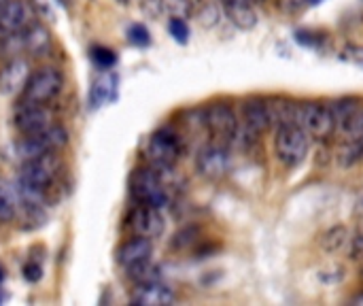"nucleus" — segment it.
<instances>
[{
  "label": "nucleus",
  "instance_id": "1",
  "mask_svg": "<svg viewBox=\"0 0 363 306\" xmlns=\"http://www.w3.org/2000/svg\"><path fill=\"white\" fill-rule=\"evenodd\" d=\"M164 173L166 168H153V166L134 170L132 181H130V192L138 204H149L157 209L168 204L170 192H168Z\"/></svg>",
  "mask_w": 363,
  "mask_h": 306
},
{
  "label": "nucleus",
  "instance_id": "2",
  "mask_svg": "<svg viewBox=\"0 0 363 306\" xmlns=\"http://www.w3.org/2000/svg\"><path fill=\"white\" fill-rule=\"evenodd\" d=\"M308 149H311V136L298 124L277 128L274 153L283 166L298 168L308 158Z\"/></svg>",
  "mask_w": 363,
  "mask_h": 306
},
{
  "label": "nucleus",
  "instance_id": "3",
  "mask_svg": "<svg viewBox=\"0 0 363 306\" xmlns=\"http://www.w3.org/2000/svg\"><path fill=\"white\" fill-rule=\"evenodd\" d=\"M57 170H60L57 153H47L40 158L26 160L19 168V177H17L15 185L21 190H28V192L47 194V190L51 187V183L57 177Z\"/></svg>",
  "mask_w": 363,
  "mask_h": 306
},
{
  "label": "nucleus",
  "instance_id": "4",
  "mask_svg": "<svg viewBox=\"0 0 363 306\" xmlns=\"http://www.w3.org/2000/svg\"><path fill=\"white\" fill-rule=\"evenodd\" d=\"M298 126L315 141H328L336 134V119L330 102L306 100L298 109Z\"/></svg>",
  "mask_w": 363,
  "mask_h": 306
},
{
  "label": "nucleus",
  "instance_id": "5",
  "mask_svg": "<svg viewBox=\"0 0 363 306\" xmlns=\"http://www.w3.org/2000/svg\"><path fill=\"white\" fill-rule=\"evenodd\" d=\"M68 141H70L68 130L60 124H51L49 128H45L38 134L21 136L15 145V151L21 158V162H26V160L40 158L47 153H57L68 145Z\"/></svg>",
  "mask_w": 363,
  "mask_h": 306
},
{
  "label": "nucleus",
  "instance_id": "6",
  "mask_svg": "<svg viewBox=\"0 0 363 306\" xmlns=\"http://www.w3.org/2000/svg\"><path fill=\"white\" fill-rule=\"evenodd\" d=\"M64 87V72L55 66H43L28 77L26 87L21 89V102L49 104Z\"/></svg>",
  "mask_w": 363,
  "mask_h": 306
},
{
  "label": "nucleus",
  "instance_id": "7",
  "mask_svg": "<svg viewBox=\"0 0 363 306\" xmlns=\"http://www.w3.org/2000/svg\"><path fill=\"white\" fill-rule=\"evenodd\" d=\"M202 126L211 134L213 143L232 145L238 130V115L228 102H213L202 111Z\"/></svg>",
  "mask_w": 363,
  "mask_h": 306
},
{
  "label": "nucleus",
  "instance_id": "8",
  "mask_svg": "<svg viewBox=\"0 0 363 306\" xmlns=\"http://www.w3.org/2000/svg\"><path fill=\"white\" fill-rule=\"evenodd\" d=\"M183 153L179 136L170 130H157L149 136L145 147V158L153 168H172Z\"/></svg>",
  "mask_w": 363,
  "mask_h": 306
},
{
  "label": "nucleus",
  "instance_id": "9",
  "mask_svg": "<svg viewBox=\"0 0 363 306\" xmlns=\"http://www.w3.org/2000/svg\"><path fill=\"white\" fill-rule=\"evenodd\" d=\"M0 45L4 49L13 51V55L28 53V55H34V58H43V55H47L51 51V34H49V30L43 23L32 21L17 36L4 40Z\"/></svg>",
  "mask_w": 363,
  "mask_h": 306
},
{
  "label": "nucleus",
  "instance_id": "10",
  "mask_svg": "<svg viewBox=\"0 0 363 306\" xmlns=\"http://www.w3.org/2000/svg\"><path fill=\"white\" fill-rule=\"evenodd\" d=\"M196 168L208 181L223 179L232 168V158H230L228 145H221V143L204 145L196 155Z\"/></svg>",
  "mask_w": 363,
  "mask_h": 306
},
{
  "label": "nucleus",
  "instance_id": "11",
  "mask_svg": "<svg viewBox=\"0 0 363 306\" xmlns=\"http://www.w3.org/2000/svg\"><path fill=\"white\" fill-rule=\"evenodd\" d=\"M34 21V11L28 0H6L0 6V43L17 36Z\"/></svg>",
  "mask_w": 363,
  "mask_h": 306
},
{
  "label": "nucleus",
  "instance_id": "12",
  "mask_svg": "<svg viewBox=\"0 0 363 306\" xmlns=\"http://www.w3.org/2000/svg\"><path fill=\"white\" fill-rule=\"evenodd\" d=\"M13 124L21 136H32V134H38L45 128H49L53 124V115L47 109V104L21 102L17 113H15Z\"/></svg>",
  "mask_w": 363,
  "mask_h": 306
},
{
  "label": "nucleus",
  "instance_id": "13",
  "mask_svg": "<svg viewBox=\"0 0 363 306\" xmlns=\"http://www.w3.org/2000/svg\"><path fill=\"white\" fill-rule=\"evenodd\" d=\"M342 136L340 164L351 166L363 158V106L338 130Z\"/></svg>",
  "mask_w": 363,
  "mask_h": 306
},
{
  "label": "nucleus",
  "instance_id": "14",
  "mask_svg": "<svg viewBox=\"0 0 363 306\" xmlns=\"http://www.w3.org/2000/svg\"><path fill=\"white\" fill-rule=\"evenodd\" d=\"M128 226L132 228L134 236H145V239H157L164 232V215L162 209L149 207V204H138L132 209L128 215Z\"/></svg>",
  "mask_w": 363,
  "mask_h": 306
},
{
  "label": "nucleus",
  "instance_id": "15",
  "mask_svg": "<svg viewBox=\"0 0 363 306\" xmlns=\"http://www.w3.org/2000/svg\"><path fill=\"white\" fill-rule=\"evenodd\" d=\"M30 75H32L30 62L23 55H11L0 68V94L4 96L21 94Z\"/></svg>",
  "mask_w": 363,
  "mask_h": 306
},
{
  "label": "nucleus",
  "instance_id": "16",
  "mask_svg": "<svg viewBox=\"0 0 363 306\" xmlns=\"http://www.w3.org/2000/svg\"><path fill=\"white\" fill-rule=\"evenodd\" d=\"M130 300L134 305L143 306H166L172 305L177 300V296H174V290L170 285H166L162 279H157V281H147V283L134 285Z\"/></svg>",
  "mask_w": 363,
  "mask_h": 306
},
{
  "label": "nucleus",
  "instance_id": "17",
  "mask_svg": "<svg viewBox=\"0 0 363 306\" xmlns=\"http://www.w3.org/2000/svg\"><path fill=\"white\" fill-rule=\"evenodd\" d=\"M242 128L253 132L255 136H264L272 124L268 115V106L264 98H249L242 104Z\"/></svg>",
  "mask_w": 363,
  "mask_h": 306
},
{
  "label": "nucleus",
  "instance_id": "18",
  "mask_svg": "<svg viewBox=\"0 0 363 306\" xmlns=\"http://www.w3.org/2000/svg\"><path fill=\"white\" fill-rule=\"evenodd\" d=\"M151 253H153V243L151 239H145V236H134L130 239L128 243H123L117 251V262L121 268H132L145 260H151Z\"/></svg>",
  "mask_w": 363,
  "mask_h": 306
},
{
  "label": "nucleus",
  "instance_id": "19",
  "mask_svg": "<svg viewBox=\"0 0 363 306\" xmlns=\"http://www.w3.org/2000/svg\"><path fill=\"white\" fill-rule=\"evenodd\" d=\"M117 92H119V77L115 72L100 75L89 89V109L96 111L111 104L117 98Z\"/></svg>",
  "mask_w": 363,
  "mask_h": 306
},
{
  "label": "nucleus",
  "instance_id": "20",
  "mask_svg": "<svg viewBox=\"0 0 363 306\" xmlns=\"http://www.w3.org/2000/svg\"><path fill=\"white\" fill-rule=\"evenodd\" d=\"M266 106H268V115H270L272 128L298 124V109H300V102L289 100V98H279V96H274V98H268V100H266Z\"/></svg>",
  "mask_w": 363,
  "mask_h": 306
},
{
  "label": "nucleus",
  "instance_id": "21",
  "mask_svg": "<svg viewBox=\"0 0 363 306\" xmlns=\"http://www.w3.org/2000/svg\"><path fill=\"white\" fill-rule=\"evenodd\" d=\"M223 11H225V17L240 30H251L257 23V13L251 2L228 4V6H223Z\"/></svg>",
  "mask_w": 363,
  "mask_h": 306
},
{
  "label": "nucleus",
  "instance_id": "22",
  "mask_svg": "<svg viewBox=\"0 0 363 306\" xmlns=\"http://www.w3.org/2000/svg\"><path fill=\"white\" fill-rule=\"evenodd\" d=\"M330 104H332V113L336 119V132L362 109V102L357 98H340V100H334Z\"/></svg>",
  "mask_w": 363,
  "mask_h": 306
},
{
  "label": "nucleus",
  "instance_id": "23",
  "mask_svg": "<svg viewBox=\"0 0 363 306\" xmlns=\"http://www.w3.org/2000/svg\"><path fill=\"white\" fill-rule=\"evenodd\" d=\"M17 194L4 181H0V224H11L17 215Z\"/></svg>",
  "mask_w": 363,
  "mask_h": 306
},
{
  "label": "nucleus",
  "instance_id": "24",
  "mask_svg": "<svg viewBox=\"0 0 363 306\" xmlns=\"http://www.w3.org/2000/svg\"><path fill=\"white\" fill-rule=\"evenodd\" d=\"M349 243H351V234H349V230L342 228V226L332 228V230L325 232L323 239H321V247H323L328 253H338V251L347 249Z\"/></svg>",
  "mask_w": 363,
  "mask_h": 306
},
{
  "label": "nucleus",
  "instance_id": "25",
  "mask_svg": "<svg viewBox=\"0 0 363 306\" xmlns=\"http://www.w3.org/2000/svg\"><path fill=\"white\" fill-rule=\"evenodd\" d=\"M125 273H128V277H130L136 285H138V283H147V281H157V279H162L160 266H157L155 262H151V260H145V262H140V264L128 268Z\"/></svg>",
  "mask_w": 363,
  "mask_h": 306
},
{
  "label": "nucleus",
  "instance_id": "26",
  "mask_svg": "<svg viewBox=\"0 0 363 306\" xmlns=\"http://www.w3.org/2000/svg\"><path fill=\"white\" fill-rule=\"evenodd\" d=\"M198 236H200V230H198L196 226H187V228H183L181 232L174 234V239H172V249H177V251H187V249H191V247L198 243Z\"/></svg>",
  "mask_w": 363,
  "mask_h": 306
},
{
  "label": "nucleus",
  "instance_id": "27",
  "mask_svg": "<svg viewBox=\"0 0 363 306\" xmlns=\"http://www.w3.org/2000/svg\"><path fill=\"white\" fill-rule=\"evenodd\" d=\"M168 32H170V36L177 40V43H187L189 40V26H187V21L183 19V17H170V21H168Z\"/></svg>",
  "mask_w": 363,
  "mask_h": 306
},
{
  "label": "nucleus",
  "instance_id": "28",
  "mask_svg": "<svg viewBox=\"0 0 363 306\" xmlns=\"http://www.w3.org/2000/svg\"><path fill=\"white\" fill-rule=\"evenodd\" d=\"M128 40L136 47H147L151 43V36H149V30L143 26V23H134L128 28Z\"/></svg>",
  "mask_w": 363,
  "mask_h": 306
},
{
  "label": "nucleus",
  "instance_id": "29",
  "mask_svg": "<svg viewBox=\"0 0 363 306\" xmlns=\"http://www.w3.org/2000/svg\"><path fill=\"white\" fill-rule=\"evenodd\" d=\"M91 60H94L96 66H100V68H111V66L117 62L115 53H113L111 49H106V47H94V49H91Z\"/></svg>",
  "mask_w": 363,
  "mask_h": 306
},
{
  "label": "nucleus",
  "instance_id": "30",
  "mask_svg": "<svg viewBox=\"0 0 363 306\" xmlns=\"http://www.w3.org/2000/svg\"><path fill=\"white\" fill-rule=\"evenodd\" d=\"M23 275H26V279H28V281H38V279H40V266L30 264V266H26V268H23Z\"/></svg>",
  "mask_w": 363,
  "mask_h": 306
},
{
  "label": "nucleus",
  "instance_id": "31",
  "mask_svg": "<svg viewBox=\"0 0 363 306\" xmlns=\"http://www.w3.org/2000/svg\"><path fill=\"white\" fill-rule=\"evenodd\" d=\"M221 6H228V4H236V2H251V0H219ZM253 4V2H251Z\"/></svg>",
  "mask_w": 363,
  "mask_h": 306
},
{
  "label": "nucleus",
  "instance_id": "32",
  "mask_svg": "<svg viewBox=\"0 0 363 306\" xmlns=\"http://www.w3.org/2000/svg\"><path fill=\"white\" fill-rule=\"evenodd\" d=\"M2 281H4V268L0 266V283H2Z\"/></svg>",
  "mask_w": 363,
  "mask_h": 306
},
{
  "label": "nucleus",
  "instance_id": "33",
  "mask_svg": "<svg viewBox=\"0 0 363 306\" xmlns=\"http://www.w3.org/2000/svg\"><path fill=\"white\" fill-rule=\"evenodd\" d=\"M355 305H363V296H359V298H355Z\"/></svg>",
  "mask_w": 363,
  "mask_h": 306
},
{
  "label": "nucleus",
  "instance_id": "34",
  "mask_svg": "<svg viewBox=\"0 0 363 306\" xmlns=\"http://www.w3.org/2000/svg\"><path fill=\"white\" fill-rule=\"evenodd\" d=\"M60 2H62V4H70L72 0H60Z\"/></svg>",
  "mask_w": 363,
  "mask_h": 306
},
{
  "label": "nucleus",
  "instance_id": "35",
  "mask_svg": "<svg viewBox=\"0 0 363 306\" xmlns=\"http://www.w3.org/2000/svg\"><path fill=\"white\" fill-rule=\"evenodd\" d=\"M4 2H6V0H0V6H2V4H4Z\"/></svg>",
  "mask_w": 363,
  "mask_h": 306
},
{
  "label": "nucleus",
  "instance_id": "36",
  "mask_svg": "<svg viewBox=\"0 0 363 306\" xmlns=\"http://www.w3.org/2000/svg\"><path fill=\"white\" fill-rule=\"evenodd\" d=\"M0 302H2V296H0Z\"/></svg>",
  "mask_w": 363,
  "mask_h": 306
}]
</instances>
